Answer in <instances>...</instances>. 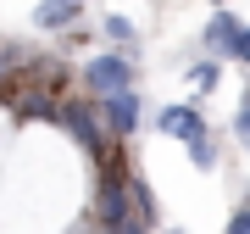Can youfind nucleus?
Here are the masks:
<instances>
[{"label": "nucleus", "mask_w": 250, "mask_h": 234, "mask_svg": "<svg viewBox=\"0 0 250 234\" xmlns=\"http://www.w3.org/2000/svg\"><path fill=\"white\" fill-rule=\"evenodd\" d=\"M233 39H239V23H233V11H217L211 23H206V45H211L217 56L233 50Z\"/></svg>", "instance_id": "nucleus-6"}, {"label": "nucleus", "mask_w": 250, "mask_h": 234, "mask_svg": "<svg viewBox=\"0 0 250 234\" xmlns=\"http://www.w3.org/2000/svg\"><path fill=\"white\" fill-rule=\"evenodd\" d=\"M72 17H78V0H45V6L34 11V23H39V28H67Z\"/></svg>", "instance_id": "nucleus-7"}, {"label": "nucleus", "mask_w": 250, "mask_h": 234, "mask_svg": "<svg viewBox=\"0 0 250 234\" xmlns=\"http://www.w3.org/2000/svg\"><path fill=\"white\" fill-rule=\"evenodd\" d=\"M106 123L117 128V134H134V128H139V95H134V90L106 95Z\"/></svg>", "instance_id": "nucleus-5"}, {"label": "nucleus", "mask_w": 250, "mask_h": 234, "mask_svg": "<svg viewBox=\"0 0 250 234\" xmlns=\"http://www.w3.org/2000/svg\"><path fill=\"white\" fill-rule=\"evenodd\" d=\"M156 123H161V134H172V140H184V145H200L206 140V123H200L195 106H167Z\"/></svg>", "instance_id": "nucleus-4"}, {"label": "nucleus", "mask_w": 250, "mask_h": 234, "mask_svg": "<svg viewBox=\"0 0 250 234\" xmlns=\"http://www.w3.org/2000/svg\"><path fill=\"white\" fill-rule=\"evenodd\" d=\"M106 34H111V39H123V45H128V39H134V23H128V17H106Z\"/></svg>", "instance_id": "nucleus-8"}, {"label": "nucleus", "mask_w": 250, "mask_h": 234, "mask_svg": "<svg viewBox=\"0 0 250 234\" xmlns=\"http://www.w3.org/2000/svg\"><path fill=\"white\" fill-rule=\"evenodd\" d=\"M83 78H89V90L106 100V95H123V90H134V62H128V56H95L89 67H83Z\"/></svg>", "instance_id": "nucleus-1"}, {"label": "nucleus", "mask_w": 250, "mask_h": 234, "mask_svg": "<svg viewBox=\"0 0 250 234\" xmlns=\"http://www.w3.org/2000/svg\"><path fill=\"white\" fill-rule=\"evenodd\" d=\"M106 234H145V223H139V212H134V217H123V223L106 229Z\"/></svg>", "instance_id": "nucleus-11"}, {"label": "nucleus", "mask_w": 250, "mask_h": 234, "mask_svg": "<svg viewBox=\"0 0 250 234\" xmlns=\"http://www.w3.org/2000/svg\"><path fill=\"white\" fill-rule=\"evenodd\" d=\"M239 140L250 145V100H245V112H239Z\"/></svg>", "instance_id": "nucleus-13"}, {"label": "nucleus", "mask_w": 250, "mask_h": 234, "mask_svg": "<svg viewBox=\"0 0 250 234\" xmlns=\"http://www.w3.org/2000/svg\"><path fill=\"white\" fill-rule=\"evenodd\" d=\"M62 123H67V134L83 145V151H106V140H100V128H95V112L83 106V100H72V106H62Z\"/></svg>", "instance_id": "nucleus-3"}, {"label": "nucleus", "mask_w": 250, "mask_h": 234, "mask_svg": "<svg viewBox=\"0 0 250 234\" xmlns=\"http://www.w3.org/2000/svg\"><path fill=\"white\" fill-rule=\"evenodd\" d=\"M95 217H100V229H117L123 217H134V207H128V184L117 179V173H106V179H100V201H95Z\"/></svg>", "instance_id": "nucleus-2"}, {"label": "nucleus", "mask_w": 250, "mask_h": 234, "mask_svg": "<svg viewBox=\"0 0 250 234\" xmlns=\"http://www.w3.org/2000/svg\"><path fill=\"white\" fill-rule=\"evenodd\" d=\"M189 151H195V162H200V167H211V162H217V151H211V140H200V145H189Z\"/></svg>", "instance_id": "nucleus-9"}, {"label": "nucleus", "mask_w": 250, "mask_h": 234, "mask_svg": "<svg viewBox=\"0 0 250 234\" xmlns=\"http://www.w3.org/2000/svg\"><path fill=\"white\" fill-rule=\"evenodd\" d=\"M228 56H239V62H250V28H239V39H233V50Z\"/></svg>", "instance_id": "nucleus-10"}, {"label": "nucleus", "mask_w": 250, "mask_h": 234, "mask_svg": "<svg viewBox=\"0 0 250 234\" xmlns=\"http://www.w3.org/2000/svg\"><path fill=\"white\" fill-rule=\"evenodd\" d=\"M11 50H17V45H6V50H0V72H6L11 62H17V56H11Z\"/></svg>", "instance_id": "nucleus-14"}, {"label": "nucleus", "mask_w": 250, "mask_h": 234, "mask_svg": "<svg viewBox=\"0 0 250 234\" xmlns=\"http://www.w3.org/2000/svg\"><path fill=\"white\" fill-rule=\"evenodd\" d=\"M228 234H250V207H245V212H233V223H228Z\"/></svg>", "instance_id": "nucleus-12"}]
</instances>
